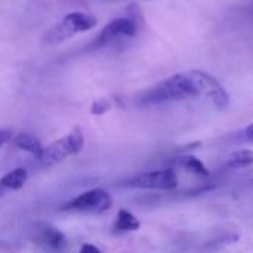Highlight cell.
Returning a JSON list of instances; mask_svg holds the SVG:
<instances>
[{"label": "cell", "mask_w": 253, "mask_h": 253, "mask_svg": "<svg viewBox=\"0 0 253 253\" xmlns=\"http://www.w3.org/2000/svg\"><path fill=\"white\" fill-rule=\"evenodd\" d=\"M193 96H199L197 89L188 73L175 74L154 87H151L147 93H144L141 102L142 104H162L169 101H181Z\"/></svg>", "instance_id": "cell-1"}, {"label": "cell", "mask_w": 253, "mask_h": 253, "mask_svg": "<svg viewBox=\"0 0 253 253\" xmlns=\"http://www.w3.org/2000/svg\"><path fill=\"white\" fill-rule=\"evenodd\" d=\"M199 96H206L209 98L213 105L219 110H224L230 104V96L227 90L222 87V84L209 73H205L202 70H191L188 71Z\"/></svg>", "instance_id": "cell-5"}, {"label": "cell", "mask_w": 253, "mask_h": 253, "mask_svg": "<svg viewBox=\"0 0 253 253\" xmlns=\"http://www.w3.org/2000/svg\"><path fill=\"white\" fill-rule=\"evenodd\" d=\"M84 145V136L80 129H74L71 133L65 135L64 138H59L43 148L40 162L44 166H53L62 160H65L68 156L79 154L83 150Z\"/></svg>", "instance_id": "cell-3"}, {"label": "cell", "mask_w": 253, "mask_h": 253, "mask_svg": "<svg viewBox=\"0 0 253 253\" xmlns=\"http://www.w3.org/2000/svg\"><path fill=\"white\" fill-rule=\"evenodd\" d=\"M253 165V150H239L231 153L227 168L230 169H242Z\"/></svg>", "instance_id": "cell-13"}, {"label": "cell", "mask_w": 253, "mask_h": 253, "mask_svg": "<svg viewBox=\"0 0 253 253\" xmlns=\"http://www.w3.org/2000/svg\"><path fill=\"white\" fill-rule=\"evenodd\" d=\"M126 185L132 188H139V190L172 191L178 187V175L173 169L145 172L130 179Z\"/></svg>", "instance_id": "cell-6"}, {"label": "cell", "mask_w": 253, "mask_h": 253, "mask_svg": "<svg viewBox=\"0 0 253 253\" xmlns=\"http://www.w3.org/2000/svg\"><path fill=\"white\" fill-rule=\"evenodd\" d=\"M13 142H15V145H16L18 148H21V150H24V151L33 154L36 159L40 160L44 147L42 145V142L39 141V138H36V136L31 135V133L22 132V133H18V135L15 136Z\"/></svg>", "instance_id": "cell-10"}, {"label": "cell", "mask_w": 253, "mask_h": 253, "mask_svg": "<svg viewBox=\"0 0 253 253\" xmlns=\"http://www.w3.org/2000/svg\"><path fill=\"white\" fill-rule=\"evenodd\" d=\"M113 206V197L102 188H93L79 194L73 200L67 202L62 212H87V213H104Z\"/></svg>", "instance_id": "cell-4"}, {"label": "cell", "mask_w": 253, "mask_h": 253, "mask_svg": "<svg viewBox=\"0 0 253 253\" xmlns=\"http://www.w3.org/2000/svg\"><path fill=\"white\" fill-rule=\"evenodd\" d=\"M113 108V101L111 99H107V98H101V99H96L92 107H90V114H95V116H102L105 114L107 111H110Z\"/></svg>", "instance_id": "cell-14"}, {"label": "cell", "mask_w": 253, "mask_h": 253, "mask_svg": "<svg viewBox=\"0 0 253 253\" xmlns=\"http://www.w3.org/2000/svg\"><path fill=\"white\" fill-rule=\"evenodd\" d=\"M37 243L53 252H62L67 248V239L64 233L52 225H42L37 230Z\"/></svg>", "instance_id": "cell-8"}, {"label": "cell", "mask_w": 253, "mask_h": 253, "mask_svg": "<svg viewBox=\"0 0 253 253\" xmlns=\"http://www.w3.org/2000/svg\"><path fill=\"white\" fill-rule=\"evenodd\" d=\"M12 139V132L9 129H0V148Z\"/></svg>", "instance_id": "cell-15"}, {"label": "cell", "mask_w": 253, "mask_h": 253, "mask_svg": "<svg viewBox=\"0 0 253 253\" xmlns=\"http://www.w3.org/2000/svg\"><path fill=\"white\" fill-rule=\"evenodd\" d=\"M80 253H102L96 246L93 245H83L82 249H80Z\"/></svg>", "instance_id": "cell-16"}, {"label": "cell", "mask_w": 253, "mask_h": 253, "mask_svg": "<svg viewBox=\"0 0 253 253\" xmlns=\"http://www.w3.org/2000/svg\"><path fill=\"white\" fill-rule=\"evenodd\" d=\"M141 228V221L129 211L120 209L114 222V233H130V231H138Z\"/></svg>", "instance_id": "cell-11"}, {"label": "cell", "mask_w": 253, "mask_h": 253, "mask_svg": "<svg viewBox=\"0 0 253 253\" xmlns=\"http://www.w3.org/2000/svg\"><path fill=\"white\" fill-rule=\"evenodd\" d=\"M96 25V18L83 12H71L65 15L56 25H53L44 36L43 42L49 46L62 43L77 33L92 30Z\"/></svg>", "instance_id": "cell-2"}, {"label": "cell", "mask_w": 253, "mask_h": 253, "mask_svg": "<svg viewBox=\"0 0 253 253\" xmlns=\"http://www.w3.org/2000/svg\"><path fill=\"white\" fill-rule=\"evenodd\" d=\"M28 179V172L24 168H16L0 178V197L6 191H16L24 187Z\"/></svg>", "instance_id": "cell-9"}, {"label": "cell", "mask_w": 253, "mask_h": 253, "mask_svg": "<svg viewBox=\"0 0 253 253\" xmlns=\"http://www.w3.org/2000/svg\"><path fill=\"white\" fill-rule=\"evenodd\" d=\"M138 28H139V25L135 21H132L130 18H127V16L113 19L98 34V37L93 42V46L95 47H105L107 44H110L111 42H114L116 39H119L122 36L135 37L136 33H138Z\"/></svg>", "instance_id": "cell-7"}, {"label": "cell", "mask_w": 253, "mask_h": 253, "mask_svg": "<svg viewBox=\"0 0 253 253\" xmlns=\"http://www.w3.org/2000/svg\"><path fill=\"white\" fill-rule=\"evenodd\" d=\"M245 138H246L248 141L253 142V123H251V125L245 129Z\"/></svg>", "instance_id": "cell-17"}, {"label": "cell", "mask_w": 253, "mask_h": 253, "mask_svg": "<svg viewBox=\"0 0 253 253\" xmlns=\"http://www.w3.org/2000/svg\"><path fill=\"white\" fill-rule=\"evenodd\" d=\"M176 165L184 168L187 172H190L193 175H199V176H203V178L211 175L209 169L203 165V162L200 159L194 157V156H181V157L176 159Z\"/></svg>", "instance_id": "cell-12"}]
</instances>
